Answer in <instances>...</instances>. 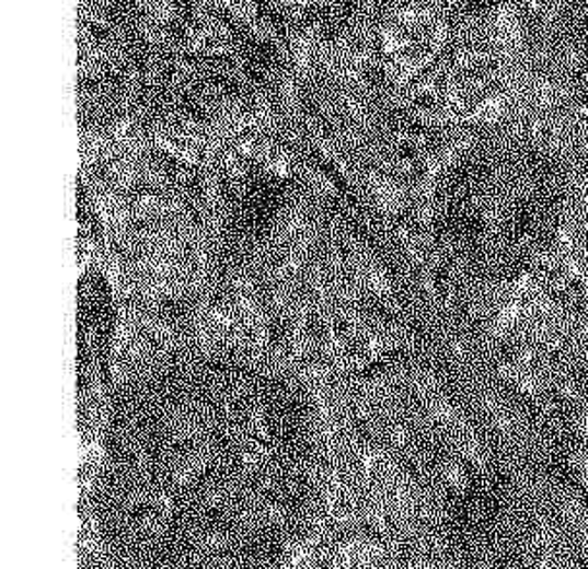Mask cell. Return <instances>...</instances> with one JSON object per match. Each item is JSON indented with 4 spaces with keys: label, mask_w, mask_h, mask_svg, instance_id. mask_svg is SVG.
Here are the masks:
<instances>
[{
    "label": "cell",
    "mask_w": 588,
    "mask_h": 569,
    "mask_svg": "<svg viewBox=\"0 0 588 569\" xmlns=\"http://www.w3.org/2000/svg\"><path fill=\"white\" fill-rule=\"evenodd\" d=\"M446 39V30L428 12H401L385 30L383 45L399 80H405L436 55Z\"/></svg>",
    "instance_id": "6da1fadb"
},
{
    "label": "cell",
    "mask_w": 588,
    "mask_h": 569,
    "mask_svg": "<svg viewBox=\"0 0 588 569\" xmlns=\"http://www.w3.org/2000/svg\"><path fill=\"white\" fill-rule=\"evenodd\" d=\"M229 42V35L224 32V27L219 24H204L199 30H196V45L201 49L219 50L223 49Z\"/></svg>",
    "instance_id": "7a4b0ae2"
},
{
    "label": "cell",
    "mask_w": 588,
    "mask_h": 569,
    "mask_svg": "<svg viewBox=\"0 0 588 569\" xmlns=\"http://www.w3.org/2000/svg\"><path fill=\"white\" fill-rule=\"evenodd\" d=\"M497 37L504 45H515L517 37H519V25H517V18L514 12H504L497 18Z\"/></svg>",
    "instance_id": "3957f363"
},
{
    "label": "cell",
    "mask_w": 588,
    "mask_h": 569,
    "mask_svg": "<svg viewBox=\"0 0 588 569\" xmlns=\"http://www.w3.org/2000/svg\"><path fill=\"white\" fill-rule=\"evenodd\" d=\"M141 7L150 12V16L155 18L159 22H165L173 16V9L169 0H141Z\"/></svg>",
    "instance_id": "277c9868"
},
{
    "label": "cell",
    "mask_w": 588,
    "mask_h": 569,
    "mask_svg": "<svg viewBox=\"0 0 588 569\" xmlns=\"http://www.w3.org/2000/svg\"><path fill=\"white\" fill-rule=\"evenodd\" d=\"M224 7L237 14V16H249L250 9H252V0H221Z\"/></svg>",
    "instance_id": "5b68a950"
},
{
    "label": "cell",
    "mask_w": 588,
    "mask_h": 569,
    "mask_svg": "<svg viewBox=\"0 0 588 569\" xmlns=\"http://www.w3.org/2000/svg\"><path fill=\"white\" fill-rule=\"evenodd\" d=\"M297 2H302V4H310V2H315V0H297Z\"/></svg>",
    "instance_id": "8992f818"
}]
</instances>
